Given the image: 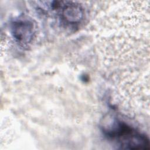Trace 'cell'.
Wrapping results in <instances>:
<instances>
[{"label":"cell","instance_id":"cell-3","mask_svg":"<svg viewBox=\"0 0 150 150\" xmlns=\"http://www.w3.org/2000/svg\"><path fill=\"white\" fill-rule=\"evenodd\" d=\"M59 6L62 9L60 11V18L65 23L77 24L82 19L83 12L80 5L70 2Z\"/></svg>","mask_w":150,"mask_h":150},{"label":"cell","instance_id":"cell-1","mask_svg":"<svg viewBox=\"0 0 150 150\" xmlns=\"http://www.w3.org/2000/svg\"><path fill=\"white\" fill-rule=\"evenodd\" d=\"M105 133L110 138L116 140L122 148L145 149L149 148V139L145 135L121 121L115 122Z\"/></svg>","mask_w":150,"mask_h":150},{"label":"cell","instance_id":"cell-2","mask_svg":"<svg viewBox=\"0 0 150 150\" xmlns=\"http://www.w3.org/2000/svg\"><path fill=\"white\" fill-rule=\"evenodd\" d=\"M11 30L13 38L21 43H29L33 38V25L27 19H19L14 21Z\"/></svg>","mask_w":150,"mask_h":150}]
</instances>
